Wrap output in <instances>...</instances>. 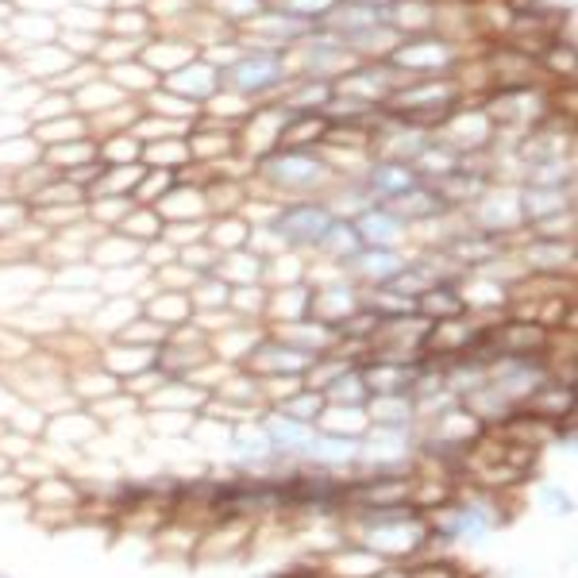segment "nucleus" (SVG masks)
I'll return each instance as SVG.
<instances>
[{"instance_id":"6ab92c4d","label":"nucleus","mask_w":578,"mask_h":578,"mask_svg":"<svg viewBox=\"0 0 578 578\" xmlns=\"http://www.w3.org/2000/svg\"><path fill=\"white\" fill-rule=\"evenodd\" d=\"M143 313V301L140 297H109V301H97V308L89 313V336L97 339V344H104V339H116L120 332L128 328V324L135 321V316Z\"/></svg>"},{"instance_id":"f257e3e1","label":"nucleus","mask_w":578,"mask_h":578,"mask_svg":"<svg viewBox=\"0 0 578 578\" xmlns=\"http://www.w3.org/2000/svg\"><path fill=\"white\" fill-rule=\"evenodd\" d=\"M428 540H444V544H475L486 540L494 528L506 525V509H501V494L478 490L470 486V494L455 490V498L447 506H439L436 513H428Z\"/></svg>"},{"instance_id":"37998d69","label":"nucleus","mask_w":578,"mask_h":578,"mask_svg":"<svg viewBox=\"0 0 578 578\" xmlns=\"http://www.w3.org/2000/svg\"><path fill=\"white\" fill-rule=\"evenodd\" d=\"M8 470H12V459H8V455L0 452V475H8Z\"/></svg>"},{"instance_id":"dca6fc26","label":"nucleus","mask_w":578,"mask_h":578,"mask_svg":"<svg viewBox=\"0 0 578 578\" xmlns=\"http://www.w3.org/2000/svg\"><path fill=\"white\" fill-rule=\"evenodd\" d=\"M97 363L112 374V378H132V374L146 371V366L159 363V347H140V344H124V339H104L97 347Z\"/></svg>"},{"instance_id":"f3484780","label":"nucleus","mask_w":578,"mask_h":578,"mask_svg":"<svg viewBox=\"0 0 578 578\" xmlns=\"http://www.w3.org/2000/svg\"><path fill=\"white\" fill-rule=\"evenodd\" d=\"M363 436H332V433H316L305 447V459L313 467H328V470H352L355 459H359Z\"/></svg>"},{"instance_id":"ea45409f","label":"nucleus","mask_w":578,"mask_h":578,"mask_svg":"<svg viewBox=\"0 0 578 578\" xmlns=\"http://www.w3.org/2000/svg\"><path fill=\"white\" fill-rule=\"evenodd\" d=\"M567 201H564V190H528V201H525V213L533 220H544L551 213H559Z\"/></svg>"},{"instance_id":"cd10ccee","label":"nucleus","mask_w":578,"mask_h":578,"mask_svg":"<svg viewBox=\"0 0 578 578\" xmlns=\"http://www.w3.org/2000/svg\"><path fill=\"white\" fill-rule=\"evenodd\" d=\"M213 397H220V402H227V405H240V409L266 413L263 386H258V378L247 371V366H232V371H227V378L213 389Z\"/></svg>"},{"instance_id":"f8f14e48","label":"nucleus","mask_w":578,"mask_h":578,"mask_svg":"<svg viewBox=\"0 0 578 578\" xmlns=\"http://www.w3.org/2000/svg\"><path fill=\"white\" fill-rule=\"evenodd\" d=\"M282 70L286 67H282L278 54H247V59H240L232 70L224 73V81L235 89V93L255 97V93H266V89L278 85V81L286 78Z\"/></svg>"},{"instance_id":"a19ab883","label":"nucleus","mask_w":578,"mask_h":578,"mask_svg":"<svg viewBox=\"0 0 578 578\" xmlns=\"http://www.w3.org/2000/svg\"><path fill=\"white\" fill-rule=\"evenodd\" d=\"M12 498V501H28V483H23L16 470H8V475H0V506Z\"/></svg>"},{"instance_id":"473e14b6","label":"nucleus","mask_w":578,"mask_h":578,"mask_svg":"<svg viewBox=\"0 0 578 578\" xmlns=\"http://www.w3.org/2000/svg\"><path fill=\"white\" fill-rule=\"evenodd\" d=\"M216 274L227 282V286H258L266 278V258L263 255H232V258H220Z\"/></svg>"},{"instance_id":"0eeeda50","label":"nucleus","mask_w":578,"mask_h":578,"mask_svg":"<svg viewBox=\"0 0 578 578\" xmlns=\"http://www.w3.org/2000/svg\"><path fill=\"white\" fill-rule=\"evenodd\" d=\"M255 520H209L201 528V540L193 559L197 564H216V559H235L243 548L251 544V533H255Z\"/></svg>"},{"instance_id":"2f4dec72","label":"nucleus","mask_w":578,"mask_h":578,"mask_svg":"<svg viewBox=\"0 0 578 578\" xmlns=\"http://www.w3.org/2000/svg\"><path fill=\"white\" fill-rule=\"evenodd\" d=\"M402 104H394L397 112H413V116H425V112H439L444 116L455 101V89L452 85H420V89H409V93L397 97Z\"/></svg>"},{"instance_id":"b1692460","label":"nucleus","mask_w":578,"mask_h":578,"mask_svg":"<svg viewBox=\"0 0 578 578\" xmlns=\"http://www.w3.org/2000/svg\"><path fill=\"white\" fill-rule=\"evenodd\" d=\"M308 301H313V286H305V282H297V286H271V293H266L263 324L266 328H274V324L305 321Z\"/></svg>"},{"instance_id":"c03bdc74","label":"nucleus","mask_w":578,"mask_h":578,"mask_svg":"<svg viewBox=\"0 0 578 578\" xmlns=\"http://www.w3.org/2000/svg\"><path fill=\"white\" fill-rule=\"evenodd\" d=\"M0 578H8V575H0Z\"/></svg>"},{"instance_id":"c756f323","label":"nucleus","mask_w":578,"mask_h":578,"mask_svg":"<svg viewBox=\"0 0 578 578\" xmlns=\"http://www.w3.org/2000/svg\"><path fill=\"white\" fill-rule=\"evenodd\" d=\"M571 255H575V247H571V240H536L533 247H528V255H525V263H528V271H536V274H548V278H559L564 271H571Z\"/></svg>"},{"instance_id":"c85d7f7f","label":"nucleus","mask_w":578,"mask_h":578,"mask_svg":"<svg viewBox=\"0 0 578 578\" xmlns=\"http://www.w3.org/2000/svg\"><path fill=\"white\" fill-rule=\"evenodd\" d=\"M417 313L425 321H452V316H463L467 305H463V293H459V282H439V286L425 290L417 297Z\"/></svg>"},{"instance_id":"39448f33","label":"nucleus","mask_w":578,"mask_h":578,"mask_svg":"<svg viewBox=\"0 0 578 578\" xmlns=\"http://www.w3.org/2000/svg\"><path fill=\"white\" fill-rule=\"evenodd\" d=\"M39 439H43L47 447H70L73 455H85L89 447L104 439V425L85 409V405H73L67 413L47 417V428Z\"/></svg>"},{"instance_id":"1a4fd4ad","label":"nucleus","mask_w":578,"mask_h":578,"mask_svg":"<svg viewBox=\"0 0 578 578\" xmlns=\"http://www.w3.org/2000/svg\"><path fill=\"white\" fill-rule=\"evenodd\" d=\"M316 567H321V578H374L386 567V559L374 556L363 544L344 540L324 556H316Z\"/></svg>"},{"instance_id":"a211bd4d","label":"nucleus","mask_w":578,"mask_h":578,"mask_svg":"<svg viewBox=\"0 0 578 578\" xmlns=\"http://www.w3.org/2000/svg\"><path fill=\"white\" fill-rule=\"evenodd\" d=\"M263 428H266V436H271V444H274V452H278V459H286V463H301V459H305L308 439L316 436L313 425H301V420L282 417V413H274V409L263 413Z\"/></svg>"},{"instance_id":"5701e85b","label":"nucleus","mask_w":578,"mask_h":578,"mask_svg":"<svg viewBox=\"0 0 578 578\" xmlns=\"http://www.w3.org/2000/svg\"><path fill=\"white\" fill-rule=\"evenodd\" d=\"M209 394L201 386H193V382L185 378H170L162 382L159 389H154L151 397L143 402V409H162V413H193L197 417L201 409H205Z\"/></svg>"},{"instance_id":"6e6552de","label":"nucleus","mask_w":578,"mask_h":578,"mask_svg":"<svg viewBox=\"0 0 578 578\" xmlns=\"http://www.w3.org/2000/svg\"><path fill=\"white\" fill-rule=\"evenodd\" d=\"M359 305H363V290L355 286L352 278H336V282H328V286L313 290L308 316L321 321V324H328V328H339V324H344Z\"/></svg>"},{"instance_id":"c9c22d12","label":"nucleus","mask_w":578,"mask_h":578,"mask_svg":"<svg viewBox=\"0 0 578 578\" xmlns=\"http://www.w3.org/2000/svg\"><path fill=\"white\" fill-rule=\"evenodd\" d=\"M190 301H193V313H209V308H227L232 301V286L213 271V274H201L197 282L190 286Z\"/></svg>"},{"instance_id":"393cba45","label":"nucleus","mask_w":578,"mask_h":578,"mask_svg":"<svg viewBox=\"0 0 578 578\" xmlns=\"http://www.w3.org/2000/svg\"><path fill=\"white\" fill-rule=\"evenodd\" d=\"M425 363V359H420ZM417 366H405V363H382V359H363L359 371H363V382L371 394H409L413 382H417Z\"/></svg>"},{"instance_id":"aec40b11","label":"nucleus","mask_w":578,"mask_h":578,"mask_svg":"<svg viewBox=\"0 0 578 578\" xmlns=\"http://www.w3.org/2000/svg\"><path fill=\"white\" fill-rule=\"evenodd\" d=\"M417 182H420V174L405 159H382V162H374L371 174H366V185H371V193L382 201V205H389V201H397L402 193H409Z\"/></svg>"},{"instance_id":"f704fd0d","label":"nucleus","mask_w":578,"mask_h":578,"mask_svg":"<svg viewBox=\"0 0 578 578\" xmlns=\"http://www.w3.org/2000/svg\"><path fill=\"white\" fill-rule=\"evenodd\" d=\"M321 394H324V402H328V405H366L371 389H366L359 366H352V371H344L336 382H328Z\"/></svg>"},{"instance_id":"2eb2a0df","label":"nucleus","mask_w":578,"mask_h":578,"mask_svg":"<svg viewBox=\"0 0 578 578\" xmlns=\"http://www.w3.org/2000/svg\"><path fill=\"white\" fill-rule=\"evenodd\" d=\"M520 409L533 413V417H540V420H548V425H559V420L575 417V386H571V378H559V374H551V378L544 382V386L536 389V394L528 397Z\"/></svg>"},{"instance_id":"79ce46f5","label":"nucleus","mask_w":578,"mask_h":578,"mask_svg":"<svg viewBox=\"0 0 578 578\" xmlns=\"http://www.w3.org/2000/svg\"><path fill=\"white\" fill-rule=\"evenodd\" d=\"M540 501L548 506V513H556V517H571V494L556 490V486H544Z\"/></svg>"},{"instance_id":"7ed1b4c3","label":"nucleus","mask_w":578,"mask_h":578,"mask_svg":"<svg viewBox=\"0 0 578 578\" xmlns=\"http://www.w3.org/2000/svg\"><path fill=\"white\" fill-rule=\"evenodd\" d=\"M551 374H556V359L551 355H501L490 366V386L520 409Z\"/></svg>"},{"instance_id":"20e7f679","label":"nucleus","mask_w":578,"mask_h":578,"mask_svg":"<svg viewBox=\"0 0 578 578\" xmlns=\"http://www.w3.org/2000/svg\"><path fill=\"white\" fill-rule=\"evenodd\" d=\"M332 209L328 205H316V201H301V205H286L274 220V235L282 240V247H321V240L328 235L332 227Z\"/></svg>"},{"instance_id":"9b49d317","label":"nucleus","mask_w":578,"mask_h":578,"mask_svg":"<svg viewBox=\"0 0 578 578\" xmlns=\"http://www.w3.org/2000/svg\"><path fill=\"white\" fill-rule=\"evenodd\" d=\"M308 363H313L308 355L293 352L290 344H282V339H274L271 332H266L263 344L251 352V359L243 366H247L255 378H282V374H301V378H305Z\"/></svg>"},{"instance_id":"a878e982","label":"nucleus","mask_w":578,"mask_h":578,"mask_svg":"<svg viewBox=\"0 0 578 578\" xmlns=\"http://www.w3.org/2000/svg\"><path fill=\"white\" fill-rule=\"evenodd\" d=\"M143 316H151L154 324L174 332L193 321V301H190V293H182V290H154L143 297Z\"/></svg>"},{"instance_id":"9d476101","label":"nucleus","mask_w":578,"mask_h":578,"mask_svg":"<svg viewBox=\"0 0 578 578\" xmlns=\"http://www.w3.org/2000/svg\"><path fill=\"white\" fill-rule=\"evenodd\" d=\"M266 174L282 185V190H316L328 178V166L305 151H278L266 162Z\"/></svg>"},{"instance_id":"4be33fe9","label":"nucleus","mask_w":578,"mask_h":578,"mask_svg":"<svg viewBox=\"0 0 578 578\" xmlns=\"http://www.w3.org/2000/svg\"><path fill=\"white\" fill-rule=\"evenodd\" d=\"M67 389L73 394L78 405H97L101 397H112L120 389V378H112L101 363H81V366H70L67 371Z\"/></svg>"},{"instance_id":"ddd939ff","label":"nucleus","mask_w":578,"mask_h":578,"mask_svg":"<svg viewBox=\"0 0 578 578\" xmlns=\"http://www.w3.org/2000/svg\"><path fill=\"white\" fill-rule=\"evenodd\" d=\"M263 336H266V324L235 321L232 328H224V332H216V336H209V352H213V359L227 363V366H243V363L251 359V352L263 344Z\"/></svg>"},{"instance_id":"58836bf2","label":"nucleus","mask_w":578,"mask_h":578,"mask_svg":"<svg viewBox=\"0 0 578 578\" xmlns=\"http://www.w3.org/2000/svg\"><path fill=\"white\" fill-rule=\"evenodd\" d=\"M405 571L409 578H470L467 571H459V564H452V559H409L405 564Z\"/></svg>"},{"instance_id":"4468645a","label":"nucleus","mask_w":578,"mask_h":578,"mask_svg":"<svg viewBox=\"0 0 578 578\" xmlns=\"http://www.w3.org/2000/svg\"><path fill=\"white\" fill-rule=\"evenodd\" d=\"M274 339H282V344H290L293 352L308 355V359H316V355L332 352L336 347V328H328V324L313 321V316H305V321H290V324H274V328H266Z\"/></svg>"},{"instance_id":"bb28decb","label":"nucleus","mask_w":578,"mask_h":578,"mask_svg":"<svg viewBox=\"0 0 578 578\" xmlns=\"http://www.w3.org/2000/svg\"><path fill=\"white\" fill-rule=\"evenodd\" d=\"M366 417L371 425L382 428H417V409H413V394H371L366 397Z\"/></svg>"},{"instance_id":"412c9836","label":"nucleus","mask_w":578,"mask_h":578,"mask_svg":"<svg viewBox=\"0 0 578 578\" xmlns=\"http://www.w3.org/2000/svg\"><path fill=\"white\" fill-rule=\"evenodd\" d=\"M405 227L409 224H405L389 205H371L359 220H355V232H359L363 247H397Z\"/></svg>"},{"instance_id":"7c9ffc66","label":"nucleus","mask_w":578,"mask_h":578,"mask_svg":"<svg viewBox=\"0 0 578 578\" xmlns=\"http://www.w3.org/2000/svg\"><path fill=\"white\" fill-rule=\"evenodd\" d=\"M371 417H366L363 405H324V413L316 417V433L332 436H366Z\"/></svg>"},{"instance_id":"423d86ee","label":"nucleus","mask_w":578,"mask_h":578,"mask_svg":"<svg viewBox=\"0 0 578 578\" xmlns=\"http://www.w3.org/2000/svg\"><path fill=\"white\" fill-rule=\"evenodd\" d=\"M213 359L209 352V336L197 328V324H182L166 336V344L159 347V366L170 374V378H190L197 366H205Z\"/></svg>"},{"instance_id":"72a5a7b5","label":"nucleus","mask_w":578,"mask_h":578,"mask_svg":"<svg viewBox=\"0 0 578 578\" xmlns=\"http://www.w3.org/2000/svg\"><path fill=\"white\" fill-rule=\"evenodd\" d=\"M324 394L321 389H308V386H301L297 394H290L286 402H278L274 405V413H282V417H293V420H301V425H313L316 428V417L324 413Z\"/></svg>"},{"instance_id":"4c0bfd02","label":"nucleus","mask_w":578,"mask_h":578,"mask_svg":"<svg viewBox=\"0 0 578 578\" xmlns=\"http://www.w3.org/2000/svg\"><path fill=\"white\" fill-rule=\"evenodd\" d=\"M166 336H170V332L162 328V324H154L151 316L140 313L124 332H120L116 339H124V344H140V347H162V344H166Z\"/></svg>"},{"instance_id":"f03ea898","label":"nucleus","mask_w":578,"mask_h":578,"mask_svg":"<svg viewBox=\"0 0 578 578\" xmlns=\"http://www.w3.org/2000/svg\"><path fill=\"white\" fill-rule=\"evenodd\" d=\"M344 540H355L382 556L386 564H409L428 551V520L425 513H405L386 520H344Z\"/></svg>"},{"instance_id":"e433bc0d","label":"nucleus","mask_w":578,"mask_h":578,"mask_svg":"<svg viewBox=\"0 0 578 578\" xmlns=\"http://www.w3.org/2000/svg\"><path fill=\"white\" fill-rule=\"evenodd\" d=\"M193 413H162V409H143V428L162 439H185L193 428Z\"/></svg>"}]
</instances>
